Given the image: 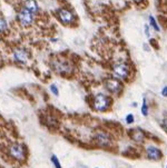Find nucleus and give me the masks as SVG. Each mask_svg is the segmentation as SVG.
<instances>
[{"mask_svg":"<svg viewBox=\"0 0 167 168\" xmlns=\"http://www.w3.org/2000/svg\"><path fill=\"white\" fill-rule=\"evenodd\" d=\"M135 2H140V1H143V0H134Z\"/></svg>","mask_w":167,"mask_h":168,"instance_id":"23","label":"nucleus"},{"mask_svg":"<svg viewBox=\"0 0 167 168\" xmlns=\"http://www.w3.org/2000/svg\"><path fill=\"white\" fill-rule=\"evenodd\" d=\"M54 70L58 73H70L73 71V65L68 60L64 59H56L51 62Z\"/></svg>","mask_w":167,"mask_h":168,"instance_id":"4","label":"nucleus"},{"mask_svg":"<svg viewBox=\"0 0 167 168\" xmlns=\"http://www.w3.org/2000/svg\"><path fill=\"white\" fill-rule=\"evenodd\" d=\"M125 121H126V124H128V125L134 124V121H135L134 115H133V114H128L127 116L125 117Z\"/></svg>","mask_w":167,"mask_h":168,"instance_id":"17","label":"nucleus"},{"mask_svg":"<svg viewBox=\"0 0 167 168\" xmlns=\"http://www.w3.org/2000/svg\"><path fill=\"white\" fill-rule=\"evenodd\" d=\"M17 19L18 21L20 22V25L25 26V27H28V26H31L33 22V14H31L30 11L26 10L25 8H21L19 12L17 14Z\"/></svg>","mask_w":167,"mask_h":168,"instance_id":"6","label":"nucleus"},{"mask_svg":"<svg viewBox=\"0 0 167 168\" xmlns=\"http://www.w3.org/2000/svg\"><path fill=\"white\" fill-rule=\"evenodd\" d=\"M57 14H58V18L60 19V21L65 25H70L75 19L73 14L67 9H59Z\"/></svg>","mask_w":167,"mask_h":168,"instance_id":"10","label":"nucleus"},{"mask_svg":"<svg viewBox=\"0 0 167 168\" xmlns=\"http://www.w3.org/2000/svg\"><path fill=\"white\" fill-rule=\"evenodd\" d=\"M50 90H51V92H52L55 96H58L59 95V92H58V89H57V86H56V85H51V86H50Z\"/></svg>","mask_w":167,"mask_h":168,"instance_id":"19","label":"nucleus"},{"mask_svg":"<svg viewBox=\"0 0 167 168\" xmlns=\"http://www.w3.org/2000/svg\"><path fill=\"white\" fill-rule=\"evenodd\" d=\"M113 76L114 78H116L118 80H126L129 76L131 69L128 67L127 64L125 62H117L113 66Z\"/></svg>","mask_w":167,"mask_h":168,"instance_id":"2","label":"nucleus"},{"mask_svg":"<svg viewBox=\"0 0 167 168\" xmlns=\"http://www.w3.org/2000/svg\"><path fill=\"white\" fill-rule=\"evenodd\" d=\"M149 22H150V25H152V27L154 29L156 30V31H159V27L157 26L156 20H155V18H154L153 16H149Z\"/></svg>","mask_w":167,"mask_h":168,"instance_id":"16","label":"nucleus"},{"mask_svg":"<svg viewBox=\"0 0 167 168\" xmlns=\"http://www.w3.org/2000/svg\"><path fill=\"white\" fill-rule=\"evenodd\" d=\"M145 33H146V35H147V36H149V33H148V26H147V25L145 26Z\"/></svg>","mask_w":167,"mask_h":168,"instance_id":"22","label":"nucleus"},{"mask_svg":"<svg viewBox=\"0 0 167 168\" xmlns=\"http://www.w3.org/2000/svg\"><path fill=\"white\" fill-rule=\"evenodd\" d=\"M6 27H7V23L5 21V19L0 17V31H4L6 29Z\"/></svg>","mask_w":167,"mask_h":168,"instance_id":"18","label":"nucleus"},{"mask_svg":"<svg viewBox=\"0 0 167 168\" xmlns=\"http://www.w3.org/2000/svg\"><path fill=\"white\" fill-rule=\"evenodd\" d=\"M160 94H162V96H163V97H167V86H165V87L162 89Z\"/></svg>","mask_w":167,"mask_h":168,"instance_id":"20","label":"nucleus"},{"mask_svg":"<svg viewBox=\"0 0 167 168\" xmlns=\"http://www.w3.org/2000/svg\"><path fill=\"white\" fill-rule=\"evenodd\" d=\"M110 99L104 94H98L94 97L93 100V107L96 111H106L109 108Z\"/></svg>","mask_w":167,"mask_h":168,"instance_id":"3","label":"nucleus"},{"mask_svg":"<svg viewBox=\"0 0 167 168\" xmlns=\"http://www.w3.org/2000/svg\"><path fill=\"white\" fill-rule=\"evenodd\" d=\"M148 113H149V109H148V104H147V98L144 97V98H143V104H142V115L144 117H147V116H148Z\"/></svg>","mask_w":167,"mask_h":168,"instance_id":"13","label":"nucleus"},{"mask_svg":"<svg viewBox=\"0 0 167 168\" xmlns=\"http://www.w3.org/2000/svg\"><path fill=\"white\" fill-rule=\"evenodd\" d=\"M22 6H24L26 10L30 11L31 14H36L38 11V5H37L36 0H24Z\"/></svg>","mask_w":167,"mask_h":168,"instance_id":"12","label":"nucleus"},{"mask_svg":"<svg viewBox=\"0 0 167 168\" xmlns=\"http://www.w3.org/2000/svg\"><path fill=\"white\" fill-rule=\"evenodd\" d=\"M145 154H146V158L149 159V160H160L162 157H163V153L162 150L156 146H153V145H149L148 147H146L145 149Z\"/></svg>","mask_w":167,"mask_h":168,"instance_id":"7","label":"nucleus"},{"mask_svg":"<svg viewBox=\"0 0 167 168\" xmlns=\"http://www.w3.org/2000/svg\"><path fill=\"white\" fill-rule=\"evenodd\" d=\"M46 124H47L48 126H56V125H57V120H56L52 116H48V117L46 118Z\"/></svg>","mask_w":167,"mask_h":168,"instance_id":"15","label":"nucleus"},{"mask_svg":"<svg viewBox=\"0 0 167 168\" xmlns=\"http://www.w3.org/2000/svg\"><path fill=\"white\" fill-rule=\"evenodd\" d=\"M105 87L106 89L108 90L109 92L112 94H119L121 90H123V85L118 79L116 78H110V79H107L105 82Z\"/></svg>","mask_w":167,"mask_h":168,"instance_id":"8","label":"nucleus"},{"mask_svg":"<svg viewBox=\"0 0 167 168\" xmlns=\"http://www.w3.org/2000/svg\"><path fill=\"white\" fill-rule=\"evenodd\" d=\"M163 127H164V129L167 132V118H165V119L163 120Z\"/></svg>","mask_w":167,"mask_h":168,"instance_id":"21","label":"nucleus"},{"mask_svg":"<svg viewBox=\"0 0 167 168\" xmlns=\"http://www.w3.org/2000/svg\"><path fill=\"white\" fill-rule=\"evenodd\" d=\"M131 137L135 143H144L146 139V132L142 130L140 128H135L131 130Z\"/></svg>","mask_w":167,"mask_h":168,"instance_id":"11","label":"nucleus"},{"mask_svg":"<svg viewBox=\"0 0 167 168\" xmlns=\"http://www.w3.org/2000/svg\"><path fill=\"white\" fill-rule=\"evenodd\" d=\"M8 151H9V155H10L14 159H16V160L21 161L26 158L25 147L22 146L21 144L15 143V144H12V145H10Z\"/></svg>","mask_w":167,"mask_h":168,"instance_id":"5","label":"nucleus"},{"mask_svg":"<svg viewBox=\"0 0 167 168\" xmlns=\"http://www.w3.org/2000/svg\"><path fill=\"white\" fill-rule=\"evenodd\" d=\"M166 168H167V166H166Z\"/></svg>","mask_w":167,"mask_h":168,"instance_id":"24","label":"nucleus"},{"mask_svg":"<svg viewBox=\"0 0 167 168\" xmlns=\"http://www.w3.org/2000/svg\"><path fill=\"white\" fill-rule=\"evenodd\" d=\"M14 58L16 61L20 62V64L27 62L29 59V52L24 48H16L14 50Z\"/></svg>","mask_w":167,"mask_h":168,"instance_id":"9","label":"nucleus"},{"mask_svg":"<svg viewBox=\"0 0 167 168\" xmlns=\"http://www.w3.org/2000/svg\"><path fill=\"white\" fill-rule=\"evenodd\" d=\"M51 163L54 164L55 168H62L61 164H60V161H59V159L57 158L56 155H52V156H51Z\"/></svg>","mask_w":167,"mask_h":168,"instance_id":"14","label":"nucleus"},{"mask_svg":"<svg viewBox=\"0 0 167 168\" xmlns=\"http://www.w3.org/2000/svg\"><path fill=\"white\" fill-rule=\"evenodd\" d=\"M94 140L96 145H98L99 147H102V148H109L113 146L114 143L112 135L105 130H97L95 132Z\"/></svg>","mask_w":167,"mask_h":168,"instance_id":"1","label":"nucleus"}]
</instances>
